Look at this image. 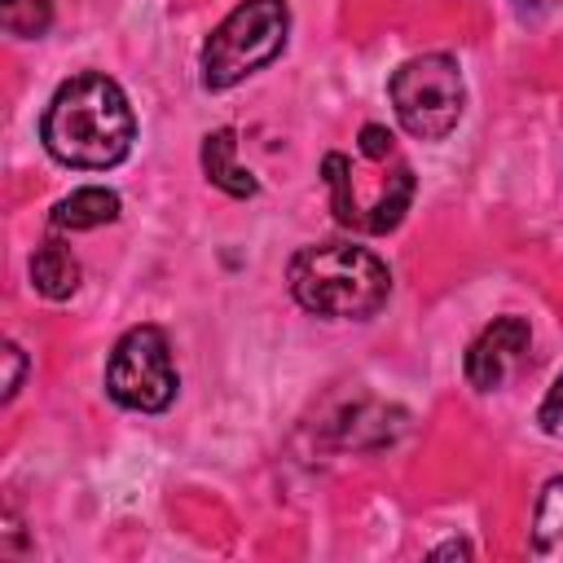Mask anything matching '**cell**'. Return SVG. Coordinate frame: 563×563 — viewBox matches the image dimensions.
<instances>
[{
  "mask_svg": "<svg viewBox=\"0 0 563 563\" xmlns=\"http://www.w3.org/2000/svg\"><path fill=\"white\" fill-rule=\"evenodd\" d=\"M132 136H136V119L123 88L97 70L66 79L40 119L44 150L57 163L79 172H101L123 163L132 150Z\"/></svg>",
  "mask_w": 563,
  "mask_h": 563,
  "instance_id": "obj_1",
  "label": "cell"
},
{
  "mask_svg": "<svg viewBox=\"0 0 563 563\" xmlns=\"http://www.w3.org/2000/svg\"><path fill=\"white\" fill-rule=\"evenodd\" d=\"M286 282H290V295L299 299V308H308L317 317H334V321H365L391 295L387 264L374 251L352 246V242L299 246L290 255Z\"/></svg>",
  "mask_w": 563,
  "mask_h": 563,
  "instance_id": "obj_2",
  "label": "cell"
},
{
  "mask_svg": "<svg viewBox=\"0 0 563 563\" xmlns=\"http://www.w3.org/2000/svg\"><path fill=\"white\" fill-rule=\"evenodd\" d=\"M290 9L286 0H242L202 44V88L224 92L268 66L286 48Z\"/></svg>",
  "mask_w": 563,
  "mask_h": 563,
  "instance_id": "obj_3",
  "label": "cell"
},
{
  "mask_svg": "<svg viewBox=\"0 0 563 563\" xmlns=\"http://www.w3.org/2000/svg\"><path fill=\"white\" fill-rule=\"evenodd\" d=\"M396 123L418 136V141H444L466 106V84H462V66L449 53H418L409 62L396 66L391 84H387Z\"/></svg>",
  "mask_w": 563,
  "mask_h": 563,
  "instance_id": "obj_4",
  "label": "cell"
},
{
  "mask_svg": "<svg viewBox=\"0 0 563 563\" xmlns=\"http://www.w3.org/2000/svg\"><path fill=\"white\" fill-rule=\"evenodd\" d=\"M106 391L114 405L136 413H158L176 400V365L158 325H136L114 343L106 365Z\"/></svg>",
  "mask_w": 563,
  "mask_h": 563,
  "instance_id": "obj_5",
  "label": "cell"
},
{
  "mask_svg": "<svg viewBox=\"0 0 563 563\" xmlns=\"http://www.w3.org/2000/svg\"><path fill=\"white\" fill-rule=\"evenodd\" d=\"M532 343V325L523 317H497L493 325H484L475 334V343L466 347V361H462V374L475 391H497L506 383V374L523 361Z\"/></svg>",
  "mask_w": 563,
  "mask_h": 563,
  "instance_id": "obj_6",
  "label": "cell"
},
{
  "mask_svg": "<svg viewBox=\"0 0 563 563\" xmlns=\"http://www.w3.org/2000/svg\"><path fill=\"white\" fill-rule=\"evenodd\" d=\"M202 172H207V180L216 189H224L233 198H251L260 189V180L238 163V132L233 128L207 132V141H202Z\"/></svg>",
  "mask_w": 563,
  "mask_h": 563,
  "instance_id": "obj_7",
  "label": "cell"
},
{
  "mask_svg": "<svg viewBox=\"0 0 563 563\" xmlns=\"http://www.w3.org/2000/svg\"><path fill=\"white\" fill-rule=\"evenodd\" d=\"M110 220H119V194L106 185H84L53 207V229H97Z\"/></svg>",
  "mask_w": 563,
  "mask_h": 563,
  "instance_id": "obj_8",
  "label": "cell"
},
{
  "mask_svg": "<svg viewBox=\"0 0 563 563\" xmlns=\"http://www.w3.org/2000/svg\"><path fill=\"white\" fill-rule=\"evenodd\" d=\"M31 282H35V290L44 299H70L79 290V260L57 238H48L31 255Z\"/></svg>",
  "mask_w": 563,
  "mask_h": 563,
  "instance_id": "obj_9",
  "label": "cell"
},
{
  "mask_svg": "<svg viewBox=\"0 0 563 563\" xmlns=\"http://www.w3.org/2000/svg\"><path fill=\"white\" fill-rule=\"evenodd\" d=\"M532 554L563 563V475L550 479L532 510Z\"/></svg>",
  "mask_w": 563,
  "mask_h": 563,
  "instance_id": "obj_10",
  "label": "cell"
},
{
  "mask_svg": "<svg viewBox=\"0 0 563 563\" xmlns=\"http://www.w3.org/2000/svg\"><path fill=\"white\" fill-rule=\"evenodd\" d=\"M53 22L48 0H4V31L22 40H40Z\"/></svg>",
  "mask_w": 563,
  "mask_h": 563,
  "instance_id": "obj_11",
  "label": "cell"
},
{
  "mask_svg": "<svg viewBox=\"0 0 563 563\" xmlns=\"http://www.w3.org/2000/svg\"><path fill=\"white\" fill-rule=\"evenodd\" d=\"M537 422H541L545 435H559L563 440V374L550 383V391H545V400L537 409Z\"/></svg>",
  "mask_w": 563,
  "mask_h": 563,
  "instance_id": "obj_12",
  "label": "cell"
},
{
  "mask_svg": "<svg viewBox=\"0 0 563 563\" xmlns=\"http://www.w3.org/2000/svg\"><path fill=\"white\" fill-rule=\"evenodd\" d=\"M0 356H4V400H13L22 387V352H18V343H4Z\"/></svg>",
  "mask_w": 563,
  "mask_h": 563,
  "instance_id": "obj_13",
  "label": "cell"
},
{
  "mask_svg": "<svg viewBox=\"0 0 563 563\" xmlns=\"http://www.w3.org/2000/svg\"><path fill=\"white\" fill-rule=\"evenodd\" d=\"M554 4H559V0H510L515 18H523V22H537V18L554 13Z\"/></svg>",
  "mask_w": 563,
  "mask_h": 563,
  "instance_id": "obj_14",
  "label": "cell"
},
{
  "mask_svg": "<svg viewBox=\"0 0 563 563\" xmlns=\"http://www.w3.org/2000/svg\"><path fill=\"white\" fill-rule=\"evenodd\" d=\"M431 554H435V559H453V554H457V559H466V554H471V545H466V541H449V545H440V550H431Z\"/></svg>",
  "mask_w": 563,
  "mask_h": 563,
  "instance_id": "obj_15",
  "label": "cell"
}]
</instances>
